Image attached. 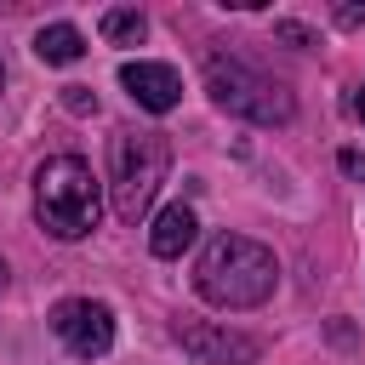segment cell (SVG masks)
<instances>
[{"label": "cell", "mask_w": 365, "mask_h": 365, "mask_svg": "<svg viewBox=\"0 0 365 365\" xmlns=\"http://www.w3.org/2000/svg\"><path fill=\"white\" fill-rule=\"evenodd\" d=\"M354 108H359V120H365V91H359V97H354Z\"/></svg>", "instance_id": "cell-15"}, {"label": "cell", "mask_w": 365, "mask_h": 365, "mask_svg": "<svg viewBox=\"0 0 365 365\" xmlns=\"http://www.w3.org/2000/svg\"><path fill=\"white\" fill-rule=\"evenodd\" d=\"M34 217L51 240H86L103 217V182L80 154H51L34 171Z\"/></svg>", "instance_id": "cell-2"}, {"label": "cell", "mask_w": 365, "mask_h": 365, "mask_svg": "<svg viewBox=\"0 0 365 365\" xmlns=\"http://www.w3.org/2000/svg\"><path fill=\"white\" fill-rule=\"evenodd\" d=\"M34 57H40V63H57V68H63V63H80V57H86V34H80L74 23H46V29L34 34Z\"/></svg>", "instance_id": "cell-9"}, {"label": "cell", "mask_w": 365, "mask_h": 365, "mask_svg": "<svg viewBox=\"0 0 365 365\" xmlns=\"http://www.w3.org/2000/svg\"><path fill=\"white\" fill-rule=\"evenodd\" d=\"M171 165V143L160 131H114L108 143V200L120 222H143Z\"/></svg>", "instance_id": "cell-3"}, {"label": "cell", "mask_w": 365, "mask_h": 365, "mask_svg": "<svg viewBox=\"0 0 365 365\" xmlns=\"http://www.w3.org/2000/svg\"><path fill=\"white\" fill-rule=\"evenodd\" d=\"M63 103H68L74 114H86V108H97V97H91L86 86H63Z\"/></svg>", "instance_id": "cell-11"}, {"label": "cell", "mask_w": 365, "mask_h": 365, "mask_svg": "<svg viewBox=\"0 0 365 365\" xmlns=\"http://www.w3.org/2000/svg\"><path fill=\"white\" fill-rule=\"evenodd\" d=\"M0 291H6V262H0Z\"/></svg>", "instance_id": "cell-16"}, {"label": "cell", "mask_w": 365, "mask_h": 365, "mask_svg": "<svg viewBox=\"0 0 365 365\" xmlns=\"http://www.w3.org/2000/svg\"><path fill=\"white\" fill-rule=\"evenodd\" d=\"M194 234H200V217H194V205H165L160 217H154V228H148V251L154 257H182L188 245H194Z\"/></svg>", "instance_id": "cell-8"}, {"label": "cell", "mask_w": 365, "mask_h": 365, "mask_svg": "<svg viewBox=\"0 0 365 365\" xmlns=\"http://www.w3.org/2000/svg\"><path fill=\"white\" fill-rule=\"evenodd\" d=\"M336 165H342L348 177H359V182H365V148H342V154H336Z\"/></svg>", "instance_id": "cell-12"}, {"label": "cell", "mask_w": 365, "mask_h": 365, "mask_svg": "<svg viewBox=\"0 0 365 365\" xmlns=\"http://www.w3.org/2000/svg\"><path fill=\"white\" fill-rule=\"evenodd\" d=\"M274 285H279V262H274V251H268L262 240H251V234H217V240L200 251V262H194V291H200L211 308H228V314L262 308V302L274 297Z\"/></svg>", "instance_id": "cell-1"}, {"label": "cell", "mask_w": 365, "mask_h": 365, "mask_svg": "<svg viewBox=\"0 0 365 365\" xmlns=\"http://www.w3.org/2000/svg\"><path fill=\"white\" fill-rule=\"evenodd\" d=\"M0 80H6V74H0Z\"/></svg>", "instance_id": "cell-17"}, {"label": "cell", "mask_w": 365, "mask_h": 365, "mask_svg": "<svg viewBox=\"0 0 365 365\" xmlns=\"http://www.w3.org/2000/svg\"><path fill=\"white\" fill-rule=\"evenodd\" d=\"M274 34H279V40H291V46H314V34H308L302 23H274Z\"/></svg>", "instance_id": "cell-13"}, {"label": "cell", "mask_w": 365, "mask_h": 365, "mask_svg": "<svg viewBox=\"0 0 365 365\" xmlns=\"http://www.w3.org/2000/svg\"><path fill=\"white\" fill-rule=\"evenodd\" d=\"M336 23H342V29H359V23H365V6H336Z\"/></svg>", "instance_id": "cell-14"}, {"label": "cell", "mask_w": 365, "mask_h": 365, "mask_svg": "<svg viewBox=\"0 0 365 365\" xmlns=\"http://www.w3.org/2000/svg\"><path fill=\"white\" fill-rule=\"evenodd\" d=\"M120 86H125V97L137 103V108H148V114H171L177 103H182V80H177V68L171 63H120Z\"/></svg>", "instance_id": "cell-7"}, {"label": "cell", "mask_w": 365, "mask_h": 365, "mask_svg": "<svg viewBox=\"0 0 365 365\" xmlns=\"http://www.w3.org/2000/svg\"><path fill=\"white\" fill-rule=\"evenodd\" d=\"M143 34H148V17L137 6H108L103 11V40L108 46H137Z\"/></svg>", "instance_id": "cell-10"}, {"label": "cell", "mask_w": 365, "mask_h": 365, "mask_svg": "<svg viewBox=\"0 0 365 365\" xmlns=\"http://www.w3.org/2000/svg\"><path fill=\"white\" fill-rule=\"evenodd\" d=\"M51 336L74 354V359H103L114 348V314L108 302H91V297H68L51 308Z\"/></svg>", "instance_id": "cell-5"}, {"label": "cell", "mask_w": 365, "mask_h": 365, "mask_svg": "<svg viewBox=\"0 0 365 365\" xmlns=\"http://www.w3.org/2000/svg\"><path fill=\"white\" fill-rule=\"evenodd\" d=\"M177 342L182 354H194L200 365H257V336L245 331H228V325H211V319H182L177 325Z\"/></svg>", "instance_id": "cell-6"}, {"label": "cell", "mask_w": 365, "mask_h": 365, "mask_svg": "<svg viewBox=\"0 0 365 365\" xmlns=\"http://www.w3.org/2000/svg\"><path fill=\"white\" fill-rule=\"evenodd\" d=\"M205 91H211L217 108H228V114H240V120H251V125H285V120L297 114V103H291V91H285L279 80H268V74H257L251 63L222 57V51L205 57Z\"/></svg>", "instance_id": "cell-4"}]
</instances>
